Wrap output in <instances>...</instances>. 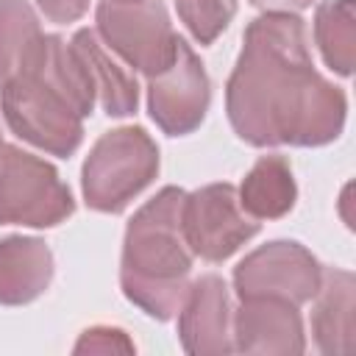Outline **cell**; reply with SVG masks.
Here are the masks:
<instances>
[{
	"instance_id": "44dd1931",
	"label": "cell",
	"mask_w": 356,
	"mask_h": 356,
	"mask_svg": "<svg viewBox=\"0 0 356 356\" xmlns=\"http://www.w3.org/2000/svg\"><path fill=\"white\" fill-rule=\"evenodd\" d=\"M312 3L314 0H250V6L259 8L261 14H298Z\"/></svg>"
},
{
	"instance_id": "8992f818",
	"label": "cell",
	"mask_w": 356,
	"mask_h": 356,
	"mask_svg": "<svg viewBox=\"0 0 356 356\" xmlns=\"http://www.w3.org/2000/svg\"><path fill=\"white\" fill-rule=\"evenodd\" d=\"M97 36L111 47L128 67L142 75L167 70L178 50V33L170 22L161 0L145 3H111L100 0L95 8Z\"/></svg>"
},
{
	"instance_id": "ba28073f",
	"label": "cell",
	"mask_w": 356,
	"mask_h": 356,
	"mask_svg": "<svg viewBox=\"0 0 356 356\" xmlns=\"http://www.w3.org/2000/svg\"><path fill=\"white\" fill-rule=\"evenodd\" d=\"M323 278L317 256L295 239H273L250 250L234 267V289L242 298H284L295 306L309 303Z\"/></svg>"
},
{
	"instance_id": "5bb4252c",
	"label": "cell",
	"mask_w": 356,
	"mask_h": 356,
	"mask_svg": "<svg viewBox=\"0 0 356 356\" xmlns=\"http://www.w3.org/2000/svg\"><path fill=\"white\" fill-rule=\"evenodd\" d=\"M353 289L350 270L323 267L320 289L312 298V334L323 353H345L353 342Z\"/></svg>"
},
{
	"instance_id": "e0dca14e",
	"label": "cell",
	"mask_w": 356,
	"mask_h": 356,
	"mask_svg": "<svg viewBox=\"0 0 356 356\" xmlns=\"http://www.w3.org/2000/svg\"><path fill=\"white\" fill-rule=\"evenodd\" d=\"M314 42L325 67L348 78L356 50V0H323L314 11Z\"/></svg>"
},
{
	"instance_id": "30bf717a",
	"label": "cell",
	"mask_w": 356,
	"mask_h": 356,
	"mask_svg": "<svg viewBox=\"0 0 356 356\" xmlns=\"http://www.w3.org/2000/svg\"><path fill=\"white\" fill-rule=\"evenodd\" d=\"M231 317H234V309H231L228 284L217 273H206L189 281V289L178 309L181 348L192 356L234 353Z\"/></svg>"
},
{
	"instance_id": "3957f363",
	"label": "cell",
	"mask_w": 356,
	"mask_h": 356,
	"mask_svg": "<svg viewBox=\"0 0 356 356\" xmlns=\"http://www.w3.org/2000/svg\"><path fill=\"white\" fill-rule=\"evenodd\" d=\"M186 192L159 189L125 225L120 286L122 295L147 317L164 323L178 314L189 289L192 250L181 231Z\"/></svg>"
},
{
	"instance_id": "6da1fadb",
	"label": "cell",
	"mask_w": 356,
	"mask_h": 356,
	"mask_svg": "<svg viewBox=\"0 0 356 356\" xmlns=\"http://www.w3.org/2000/svg\"><path fill=\"white\" fill-rule=\"evenodd\" d=\"M225 114L253 147H323L342 134L348 97L314 70L298 14H261L245 28L225 83Z\"/></svg>"
},
{
	"instance_id": "7a4b0ae2",
	"label": "cell",
	"mask_w": 356,
	"mask_h": 356,
	"mask_svg": "<svg viewBox=\"0 0 356 356\" xmlns=\"http://www.w3.org/2000/svg\"><path fill=\"white\" fill-rule=\"evenodd\" d=\"M95 92L75 47L47 33L36 61L0 89L8 128L28 145L70 159L83 142V120L95 111Z\"/></svg>"
},
{
	"instance_id": "ffe728a7",
	"label": "cell",
	"mask_w": 356,
	"mask_h": 356,
	"mask_svg": "<svg viewBox=\"0 0 356 356\" xmlns=\"http://www.w3.org/2000/svg\"><path fill=\"white\" fill-rule=\"evenodd\" d=\"M89 3L92 0H36L39 11L56 25H70L81 19L89 11Z\"/></svg>"
},
{
	"instance_id": "277c9868",
	"label": "cell",
	"mask_w": 356,
	"mask_h": 356,
	"mask_svg": "<svg viewBox=\"0 0 356 356\" xmlns=\"http://www.w3.org/2000/svg\"><path fill=\"white\" fill-rule=\"evenodd\" d=\"M161 159L159 145L142 125H120L92 145L81 167V192L89 209L120 214L153 184Z\"/></svg>"
},
{
	"instance_id": "8fae6325",
	"label": "cell",
	"mask_w": 356,
	"mask_h": 356,
	"mask_svg": "<svg viewBox=\"0 0 356 356\" xmlns=\"http://www.w3.org/2000/svg\"><path fill=\"white\" fill-rule=\"evenodd\" d=\"M234 350L298 356L306 350L300 309L284 298H242L231 317Z\"/></svg>"
},
{
	"instance_id": "d6986e66",
	"label": "cell",
	"mask_w": 356,
	"mask_h": 356,
	"mask_svg": "<svg viewBox=\"0 0 356 356\" xmlns=\"http://www.w3.org/2000/svg\"><path fill=\"white\" fill-rule=\"evenodd\" d=\"M134 350H136L134 339L122 328H114V325L86 328L72 348V353H134Z\"/></svg>"
},
{
	"instance_id": "7c38bea8",
	"label": "cell",
	"mask_w": 356,
	"mask_h": 356,
	"mask_svg": "<svg viewBox=\"0 0 356 356\" xmlns=\"http://www.w3.org/2000/svg\"><path fill=\"white\" fill-rule=\"evenodd\" d=\"M53 253L44 239L11 234L0 239V306H25L53 281Z\"/></svg>"
},
{
	"instance_id": "9a60e30c",
	"label": "cell",
	"mask_w": 356,
	"mask_h": 356,
	"mask_svg": "<svg viewBox=\"0 0 356 356\" xmlns=\"http://www.w3.org/2000/svg\"><path fill=\"white\" fill-rule=\"evenodd\" d=\"M239 206L253 220H281L295 209L298 184L281 153L259 156L236 189Z\"/></svg>"
},
{
	"instance_id": "7402d4cb",
	"label": "cell",
	"mask_w": 356,
	"mask_h": 356,
	"mask_svg": "<svg viewBox=\"0 0 356 356\" xmlns=\"http://www.w3.org/2000/svg\"><path fill=\"white\" fill-rule=\"evenodd\" d=\"M111 3H145V0H111Z\"/></svg>"
},
{
	"instance_id": "52a82bcc",
	"label": "cell",
	"mask_w": 356,
	"mask_h": 356,
	"mask_svg": "<svg viewBox=\"0 0 356 356\" xmlns=\"http://www.w3.org/2000/svg\"><path fill=\"white\" fill-rule=\"evenodd\" d=\"M181 231L192 256H200L203 261H225L259 234V220L239 206L236 186L222 181L186 192Z\"/></svg>"
},
{
	"instance_id": "5b68a950",
	"label": "cell",
	"mask_w": 356,
	"mask_h": 356,
	"mask_svg": "<svg viewBox=\"0 0 356 356\" xmlns=\"http://www.w3.org/2000/svg\"><path fill=\"white\" fill-rule=\"evenodd\" d=\"M75 197L58 170L0 139V225L53 228L72 217Z\"/></svg>"
},
{
	"instance_id": "2e32d148",
	"label": "cell",
	"mask_w": 356,
	"mask_h": 356,
	"mask_svg": "<svg viewBox=\"0 0 356 356\" xmlns=\"http://www.w3.org/2000/svg\"><path fill=\"white\" fill-rule=\"evenodd\" d=\"M44 36L28 0H0V89L36 61Z\"/></svg>"
},
{
	"instance_id": "ac0fdd59",
	"label": "cell",
	"mask_w": 356,
	"mask_h": 356,
	"mask_svg": "<svg viewBox=\"0 0 356 356\" xmlns=\"http://www.w3.org/2000/svg\"><path fill=\"white\" fill-rule=\"evenodd\" d=\"M239 0H175V11L197 44H211L236 17Z\"/></svg>"
},
{
	"instance_id": "4fadbf2b",
	"label": "cell",
	"mask_w": 356,
	"mask_h": 356,
	"mask_svg": "<svg viewBox=\"0 0 356 356\" xmlns=\"http://www.w3.org/2000/svg\"><path fill=\"white\" fill-rule=\"evenodd\" d=\"M70 44L83 61L89 86L95 92V103L108 117H131L139 108V83L134 72H128L108 56V50L100 44L92 28H78Z\"/></svg>"
},
{
	"instance_id": "9c48e42d",
	"label": "cell",
	"mask_w": 356,
	"mask_h": 356,
	"mask_svg": "<svg viewBox=\"0 0 356 356\" xmlns=\"http://www.w3.org/2000/svg\"><path fill=\"white\" fill-rule=\"evenodd\" d=\"M211 103V81L200 56L178 36L175 58L147 78V114L167 136H186L200 128Z\"/></svg>"
}]
</instances>
